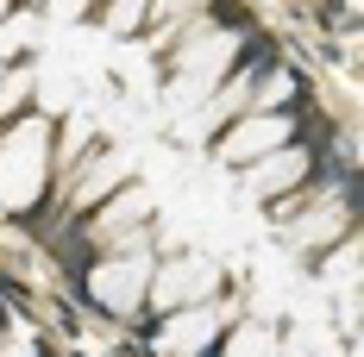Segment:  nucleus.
I'll list each match as a JSON object with an SVG mask.
<instances>
[{"instance_id":"nucleus-1","label":"nucleus","mask_w":364,"mask_h":357,"mask_svg":"<svg viewBox=\"0 0 364 357\" xmlns=\"http://www.w3.org/2000/svg\"><path fill=\"white\" fill-rule=\"evenodd\" d=\"M50 170V126L44 119H13L0 132V207H38Z\"/></svg>"},{"instance_id":"nucleus-2","label":"nucleus","mask_w":364,"mask_h":357,"mask_svg":"<svg viewBox=\"0 0 364 357\" xmlns=\"http://www.w3.org/2000/svg\"><path fill=\"white\" fill-rule=\"evenodd\" d=\"M214 288H220V263H214V257L176 251L164 270H151L145 301L157 307V314H176V307H201V301H214Z\"/></svg>"},{"instance_id":"nucleus-3","label":"nucleus","mask_w":364,"mask_h":357,"mask_svg":"<svg viewBox=\"0 0 364 357\" xmlns=\"http://www.w3.org/2000/svg\"><path fill=\"white\" fill-rule=\"evenodd\" d=\"M145 288H151V263L139 257V251L101 257V263L88 270V295H95V307H101V314H113V320L139 314V307H145Z\"/></svg>"},{"instance_id":"nucleus-4","label":"nucleus","mask_w":364,"mask_h":357,"mask_svg":"<svg viewBox=\"0 0 364 357\" xmlns=\"http://www.w3.org/2000/svg\"><path fill=\"white\" fill-rule=\"evenodd\" d=\"M277 144H295V119L289 113H245V119H232L226 126V138H220V157L226 163H257V157H270Z\"/></svg>"},{"instance_id":"nucleus-5","label":"nucleus","mask_w":364,"mask_h":357,"mask_svg":"<svg viewBox=\"0 0 364 357\" xmlns=\"http://www.w3.org/2000/svg\"><path fill=\"white\" fill-rule=\"evenodd\" d=\"M220 326H226V314H220L214 301L176 307V314H164V326H157V357H201L220 339Z\"/></svg>"},{"instance_id":"nucleus-6","label":"nucleus","mask_w":364,"mask_h":357,"mask_svg":"<svg viewBox=\"0 0 364 357\" xmlns=\"http://www.w3.org/2000/svg\"><path fill=\"white\" fill-rule=\"evenodd\" d=\"M301 176H308V150L301 144H277L270 157L245 163V194L252 201H277V194H295Z\"/></svg>"},{"instance_id":"nucleus-7","label":"nucleus","mask_w":364,"mask_h":357,"mask_svg":"<svg viewBox=\"0 0 364 357\" xmlns=\"http://www.w3.org/2000/svg\"><path fill=\"white\" fill-rule=\"evenodd\" d=\"M145 219H151V188L126 182L107 207L95 214V238H119V232H126V238H139V226H145Z\"/></svg>"},{"instance_id":"nucleus-8","label":"nucleus","mask_w":364,"mask_h":357,"mask_svg":"<svg viewBox=\"0 0 364 357\" xmlns=\"http://www.w3.org/2000/svg\"><path fill=\"white\" fill-rule=\"evenodd\" d=\"M119 176H126V157H101L95 170H82V182H75V194H70V207H95L101 194H113V188H119Z\"/></svg>"},{"instance_id":"nucleus-9","label":"nucleus","mask_w":364,"mask_h":357,"mask_svg":"<svg viewBox=\"0 0 364 357\" xmlns=\"http://www.w3.org/2000/svg\"><path fill=\"white\" fill-rule=\"evenodd\" d=\"M220 357H277V332L270 326H232V332H220Z\"/></svg>"},{"instance_id":"nucleus-10","label":"nucleus","mask_w":364,"mask_h":357,"mask_svg":"<svg viewBox=\"0 0 364 357\" xmlns=\"http://www.w3.org/2000/svg\"><path fill=\"white\" fill-rule=\"evenodd\" d=\"M145 19H151V0H113L107 6V32L113 38H132Z\"/></svg>"},{"instance_id":"nucleus-11","label":"nucleus","mask_w":364,"mask_h":357,"mask_svg":"<svg viewBox=\"0 0 364 357\" xmlns=\"http://www.w3.org/2000/svg\"><path fill=\"white\" fill-rule=\"evenodd\" d=\"M44 6H50V19H57V26H63V19H82V13H88V0H44Z\"/></svg>"},{"instance_id":"nucleus-12","label":"nucleus","mask_w":364,"mask_h":357,"mask_svg":"<svg viewBox=\"0 0 364 357\" xmlns=\"http://www.w3.org/2000/svg\"><path fill=\"white\" fill-rule=\"evenodd\" d=\"M195 0H151V19H182Z\"/></svg>"},{"instance_id":"nucleus-13","label":"nucleus","mask_w":364,"mask_h":357,"mask_svg":"<svg viewBox=\"0 0 364 357\" xmlns=\"http://www.w3.org/2000/svg\"><path fill=\"white\" fill-rule=\"evenodd\" d=\"M6 357H38V351H32V345H13V351H6Z\"/></svg>"},{"instance_id":"nucleus-14","label":"nucleus","mask_w":364,"mask_h":357,"mask_svg":"<svg viewBox=\"0 0 364 357\" xmlns=\"http://www.w3.org/2000/svg\"><path fill=\"white\" fill-rule=\"evenodd\" d=\"M0 13H6V0H0Z\"/></svg>"},{"instance_id":"nucleus-15","label":"nucleus","mask_w":364,"mask_h":357,"mask_svg":"<svg viewBox=\"0 0 364 357\" xmlns=\"http://www.w3.org/2000/svg\"><path fill=\"white\" fill-rule=\"evenodd\" d=\"M0 75H6V70H0Z\"/></svg>"}]
</instances>
